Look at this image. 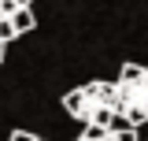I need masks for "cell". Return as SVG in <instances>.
I'll list each match as a JSON object with an SVG mask.
<instances>
[{
  "label": "cell",
  "mask_w": 148,
  "mask_h": 141,
  "mask_svg": "<svg viewBox=\"0 0 148 141\" xmlns=\"http://www.w3.org/2000/svg\"><path fill=\"white\" fill-rule=\"evenodd\" d=\"M63 108H67V115L78 119L82 126L108 130L111 119L119 115V104H115V82L92 78V82H85V86L71 89V93L63 97Z\"/></svg>",
  "instance_id": "1"
},
{
  "label": "cell",
  "mask_w": 148,
  "mask_h": 141,
  "mask_svg": "<svg viewBox=\"0 0 148 141\" xmlns=\"http://www.w3.org/2000/svg\"><path fill=\"white\" fill-rule=\"evenodd\" d=\"M115 104H119V115L133 130L141 123H148V67L137 78H119L115 82Z\"/></svg>",
  "instance_id": "2"
},
{
  "label": "cell",
  "mask_w": 148,
  "mask_h": 141,
  "mask_svg": "<svg viewBox=\"0 0 148 141\" xmlns=\"http://www.w3.org/2000/svg\"><path fill=\"white\" fill-rule=\"evenodd\" d=\"M8 22H11L15 37H18V34H30V30L37 26V19H34V8H18V11H15L11 19H8Z\"/></svg>",
  "instance_id": "3"
},
{
  "label": "cell",
  "mask_w": 148,
  "mask_h": 141,
  "mask_svg": "<svg viewBox=\"0 0 148 141\" xmlns=\"http://www.w3.org/2000/svg\"><path fill=\"white\" fill-rule=\"evenodd\" d=\"M74 141H115L108 134V130H96V126H85V130H82V138H74Z\"/></svg>",
  "instance_id": "4"
},
{
  "label": "cell",
  "mask_w": 148,
  "mask_h": 141,
  "mask_svg": "<svg viewBox=\"0 0 148 141\" xmlns=\"http://www.w3.org/2000/svg\"><path fill=\"white\" fill-rule=\"evenodd\" d=\"M141 63H122V70H119V78H137V74H141Z\"/></svg>",
  "instance_id": "5"
},
{
  "label": "cell",
  "mask_w": 148,
  "mask_h": 141,
  "mask_svg": "<svg viewBox=\"0 0 148 141\" xmlns=\"http://www.w3.org/2000/svg\"><path fill=\"white\" fill-rule=\"evenodd\" d=\"M8 141H45V138H37V134H30V130H11Z\"/></svg>",
  "instance_id": "6"
},
{
  "label": "cell",
  "mask_w": 148,
  "mask_h": 141,
  "mask_svg": "<svg viewBox=\"0 0 148 141\" xmlns=\"http://www.w3.org/2000/svg\"><path fill=\"white\" fill-rule=\"evenodd\" d=\"M15 8H34V0H15Z\"/></svg>",
  "instance_id": "7"
},
{
  "label": "cell",
  "mask_w": 148,
  "mask_h": 141,
  "mask_svg": "<svg viewBox=\"0 0 148 141\" xmlns=\"http://www.w3.org/2000/svg\"><path fill=\"white\" fill-rule=\"evenodd\" d=\"M4 52H8V45H0V59H4Z\"/></svg>",
  "instance_id": "8"
}]
</instances>
